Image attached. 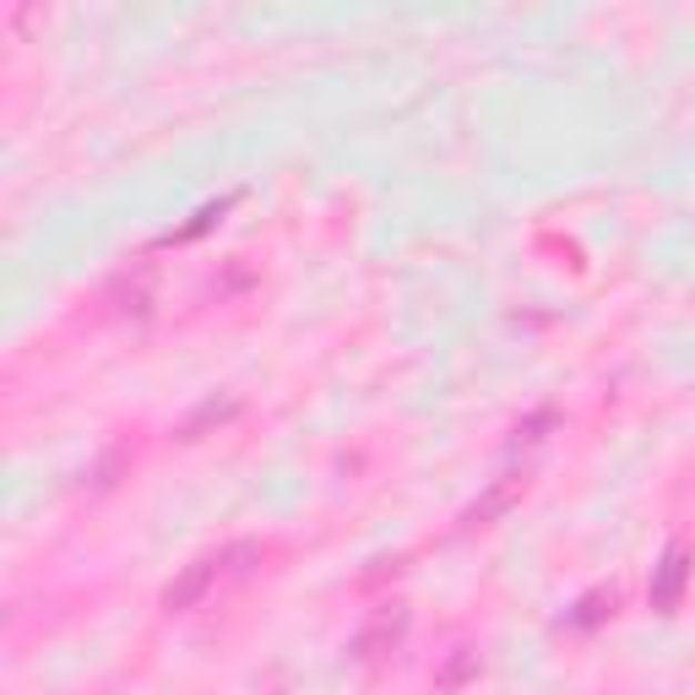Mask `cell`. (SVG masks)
Here are the masks:
<instances>
[{"label":"cell","mask_w":695,"mask_h":695,"mask_svg":"<svg viewBox=\"0 0 695 695\" xmlns=\"http://www.w3.org/2000/svg\"><path fill=\"white\" fill-rule=\"evenodd\" d=\"M229 560H240V548H223V554H201V560H191V565H185V576H180V582H169L163 608H169V614H185L197 597H207V587L223 576V565H229Z\"/></svg>","instance_id":"6da1fadb"},{"label":"cell","mask_w":695,"mask_h":695,"mask_svg":"<svg viewBox=\"0 0 695 695\" xmlns=\"http://www.w3.org/2000/svg\"><path fill=\"white\" fill-rule=\"evenodd\" d=\"M685 576H691L685 548H668V554H663V571H657V587H652V603H657V608H674V603H679V587H685Z\"/></svg>","instance_id":"7a4b0ae2"}]
</instances>
